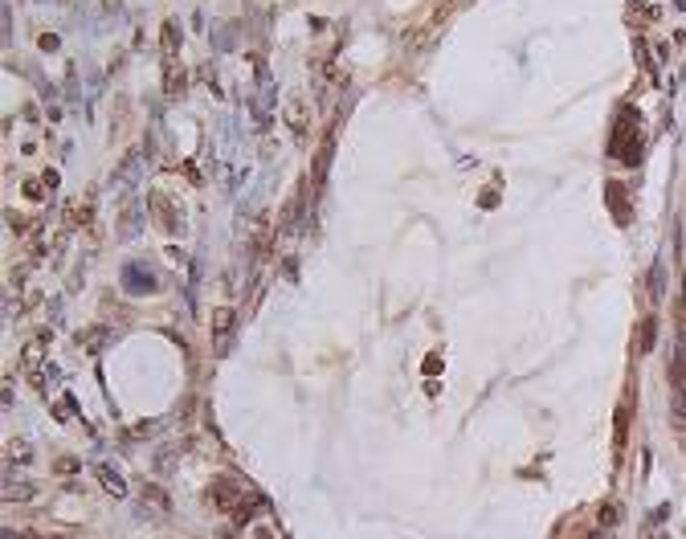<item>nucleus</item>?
Listing matches in <instances>:
<instances>
[{
  "mask_svg": "<svg viewBox=\"0 0 686 539\" xmlns=\"http://www.w3.org/2000/svg\"><path fill=\"white\" fill-rule=\"evenodd\" d=\"M670 376H674V384H678V388H686V348H678V352H674Z\"/></svg>",
  "mask_w": 686,
  "mask_h": 539,
  "instance_id": "f257e3e1",
  "label": "nucleus"
},
{
  "mask_svg": "<svg viewBox=\"0 0 686 539\" xmlns=\"http://www.w3.org/2000/svg\"><path fill=\"white\" fill-rule=\"evenodd\" d=\"M674 413L686 417V388H674Z\"/></svg>",
  "mask_w": 686,
  "mask_h": 539,
  "instance_id": "f03ea898",
  "label": "nucleus"
},
{
  "mask_svg": "<svg viewBox=\"0 0 686 539\" xmlns=\"http://www.w3.org/2000/svg\"><path fill=\"white\" fill-rule=\"evenodd\" d=\"M678 343H686V311H683V319H678Z\"/></svg>",
  "mask_w": 686,
  "mask_h": 539,
  "instance_id": "7ed1b4c3",
  "label": "nucleus"
},
{
  "mask_svg": "<svg viewBox=\"0 0 686 539\" xmlns=\"http://www.w3.org/2000/svg\"><path fill=\"white\" fill-rule=\"evenodd\" d=\"M683 294H686V282H683Z\"/></svg>",
  "mask_w": 686,
  "mask_h": 539,
  "instance_id": "20e7f679",
  "label": "nucleus"
}]
</instances>
